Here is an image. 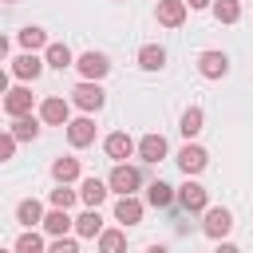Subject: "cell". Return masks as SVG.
<instances>
[{"label":"cell","instance_id":"30","mask_svg":"<svg viewBox=\"0 0 253 253\" xmlns=\"http://www.w3.org/2000/svg\"><path fill=\"white\" fill-rule=\"evenodd\" d=\"M16 253H43V241H40V233H36V229H28V233L16 241Z\"/></svg>","mask_w":253,"mask_h":253},{"label":"cell","instance_id":"35","mask_svg":"<svg viewBox=\"0 0 253 253\" xmlns=\"http://www.w3.org/2000/svg\"><path fill=\"white\" fill-rule=\"evenodd\" d=\"M150 253H170V249L166 245H150Z\"/></svg>","mask_w":253,"mask_h":253},{"label":"cell","instance_id":"9","mask_svg":"<svg viewBox=\"0 0 253 253\" xmlns=\"http://www.w3.org/2000/svg\"><path fill=\"white\" fill-rule=\"evenodd\" d=\"M186 20V0H158V24L178 28Z\"/></svg>","mask_w":253,"mask_h":253},{"label":"cell","instance_id":"12","mask_svg":"<svg viewBox=\"0 0 253 253\" xmlns=\"http://www.w3.org/2000/svg\"><path fill=\"white\" fill-rule=\"evenodd\" d=\"M178 166H182L186 174H202V170H206V150H202V146H182V150H178Z\"/></svg>","mask_w":253,"mask_h":253},{"label":"cell","instance_id":"24","mask_svg":"<svg viewBox=\"0 0 253 253\" xmlns=\"http://www.w3.org/2000/svg\"><path fill=\"white\" fill-rule=\"evenodd\" d=\"M12 134H16L20 142H28V138H36V134H40V123H36L32 115H20V119L12 123Z\"/></svg>","mask_w":253,"mask_h":253},{"label":"cell","instance_id":"28","mask_svg":"<svg viewBox=\"0 0 253 253\" xmlns=\"http://www.w3.org/2000/svg\"><path fill=\"white\" fill-rule=\"evenodd\" d=\"M178 130H182L186 138H194V134L202 130V107H190V111L182 115V126H178Z\"/></svg>","mask_w":253,"mask_h":253},{"label":"cell","instance_id":"18","mask_svg":"<svg viewBox=\"0 0 253 253\" xmlns=\"http://www.w3.org/2000/svg\"><path fill=\"white\" fill-rule=\"evenodd\" d=\"M79 198H83L91 210H99V202L107 198V186H103L99 178H83V186H79Z\"/></svg>","mask_w":253,"mask_h":253},{"label":"cell","instance_id":"10","mask_svg":"<svg viewBox=\"0 0 253 253\" xmlns=\"http://www.w3.org/2000/svg\"><path fill=\"white\" fill-rule=\"evenodd\" d=\"M4 111H8L12 119L28 115V111H32V91H28V87H16V91H8V95H4Z\"/></svg>","mask_w":253,"mask_h":253},{"label":"cell","instance_id":"16","mask_svg":"<svg viewBox=\"0 0 253 253\" xmlns=\"http://www.w3.org/2000/svg\"><path fill=\"white\" fill-rule=\"evenodd\" d=\"M16 217H20L28 229H32V225H43V206H40L36 198H24V202L16 206Z\"/></svg>","mask_w":253,"mask_h":253},{"label":"cell","instance_id":"1","mask_svg":"<svg viewBox=\"0 0 253 253\" xmlns=\"http://www.w3.org/2000/svg\"><path fill=\"white\" fill-rule=\"evenodd\" d=\"M138 182H142V178H138V170H134V166H126V162H119V166L111 170V182H107V186H111L115 194H134V190H138Z\"/></svg>","mask_w":253,"mask_h":253},{"label":"cell","instance_id":"17","mask_svg":"<svg viewBox=\"0 0 253 253\" xmlns=\"http://www.w3.org/2000/svg\"><path fill=\"white\" fill-rule=\"evenodd\" d=\"M75 233H79V237H99V233H103V217H99V210L79 213V217H75Z\"/></svg>","mask_w":253,"mask_h":253},{"label":"cell","instance_id":"34","mask_svg":"<svg viewBox=\"0 0 253 253\" xmlns=\"http://www.w3.org/2000/svg\"><path fill=\"white\" fill-rule=\"evenodd\" d=\"M190 8H210V0H186Z\"/></svg>","mask_w":253,"mask_h":253},{"label":"cell","instance_id":"5","mask_svg":"<svg viewBox=\"0 0 253 253\" xmlns=\"http://www.w3.org/2000/svg\"><path fill=\"white\" fill-rule=\"evenodd\" d=\"M198 71H202L206 79H221V75L229 71V59H225L221 51H202V55H198Z\"/></svg>","mask_w":253,"mask_h":253},{"label":"cell","instance_id":"33","mask_svg":"<svg viewBox=\"0 0 253 253\" xmlns=\"http://www.w3.org/2000/svg\"><path fill=\"white\" fill-rule=\"evenodd\" d=\"M213 253H241V249H237V245H229V241H221V245H217Z\"/></svg>","mask_w":253,"mask_h":253},{"label":"cell","instance_id":"6","mask_svg":"<svg viewBox=\"0 0 253 253\" xmlns=\"http://www.w3.org/2000/svg\"><path fill=\"white\" fill-rule=\"evenodd\" d=\"M115 217H119L123 225H138V221H142V202H138L134 194H123V198L115 202Z\"/></svg>","mask_w":253,"mask_h":253},{"label":"cell","instance_id":"26","mask_svg":"<svg viewBox=\"0 0 253 253\" xmlns=\"http://www.w3.org/2000/svg\"><path fill=\"white\" fill-rule=\"evenodd\" d=\"M47 63L59 67V71L71 67V47H67V43H47Z\"/></svg>","mask_w":253,"mask_h":253},{"label":"cell","instance_id":"20","mask_svg":"<svg viewBox=\"0 0 253 253\" xmlns=\"http://www.w3.org/2000/svg\"><path fill=\"white\" fill-rule=\"evenodd\" d=\"M166 63V51L158 47V43H146L142 51H138V67H146V71H158Z\"/></svg>","mask_w":253,"mask_h":253},{"label":"cell","instance_id":"7","mask_svg":"<svg viewBox=\"0 0 253 253\" xmlns=\"http://www.w3.org/2000/svg\"><path fill=\"white\" fill-rule=\"evenodd\" d=\"M202 229L210 233V237H225L229 229H233V217H229V210H206V221H202Z\"/></svg>","mask_w":253,"mask_h":253},{"label":"cell","instance_id":"2","mask_svg":"<svg viewBox=\"0 0 253 253\" xmlns=\"http://www.w3.org/2000/svg\"><path fill=\"white\" fill-rule=\"evenodd\" d=\"M71 99H75V107H83V111H99V107H103V87H99L95 79H87V83H79V87L71 91Z\"/></svg>","mask_w":253,"mask_h":253},{"label":"cell","instance_id":"32","mask_svg":"<svg viewBox=\"0 0 253 253\" xmlns=\"http://www.w3.org/2000/svg\"><path fill=\"white\" fill-rule=\"evenodd\" d=\"M16 142H20V138H16L12 130H8V134L0 138V158H12V150H16Z\"/></svg>","mask_w":253,"mask_h":253},{"label":"cell","instance_id":"29","mask_svg":"<svg viewBox=\"0 0 253 253\" xmlns=\"http://www.w3.org/2000/svg\"><path fill=\"white\" fill-rule=\"evenodd\" d=\"M51 206L55 210H71L75 206V190H67V182H59V190H51Z\"/></svg>","mask_w":253,"mask_h":253},{"label":"cell","instance_id":"3","mask_svg":"<svg viewBox=\"0 0 253 253\" xmlns=\"http://www.w3.org/2000/svg\"><path fill=\"white\" fill-rule=\"evenodd\" d=\"M75 67L83 71V79H103V75L111 71V63H107V55H103V51H83Z\"/></svg>","mask_w":253,"mask_h":253},{"label":"cell","instance_id":"14","mask_svg":"<svg viewBox=\"0 0 253 253\" xmlns=\"http://www.w3.org/2000/svg\"><path fill=\"white\" fill-rule=\"evenodd\" d=\"M138 154H142V162H162L166 158V138L162 134H146L138 142Z\"/></svg>","mask_w":253,"mask_h":253},{"label":"cell","instance_id":"31","mask_svg":"<svg viewBox=\"0 0 253 253\" xmlns=\"http://www.w3.org/2000/svg\"><path fill=\"white\" fill-rule=\"evenodd\" d=\"M47 253H79V245H75L71 237H55V241L47 245Z\"/></svg>","mask_w":253,"mask_h":253},{"label":"cell","instance_id":"13","mask_svg":"<svg viewBox=\"0 0 253 253\" xmlns=\"http://www.w3.org/2000/svg\"><path fill=\"white\" fill-rule=\"evenodd\" d=\"M178 202H182L190 213H202V210H206V190H202L198 182H186V186L178 190Z\"/></svg>","mask_w":253,"mask_h":253},{"label":"cell","instance_id":"19","mask_svg":"<svg viewBox=\"0 0 253 253\" xmlns=\"http://www.w3.org/2000/svg\"><path fill=\"white\" fill-rule=\"evenodd\" d=\"M71 225H75V221L67 217V210H51V213L43 217V229H47L51 237H63V233H67Z\"/></svg>","mask_w":253,"mask_h":253},{"label":"cell","instance_id":"25","mask_svg":"<svg viewBox=\"0 0 253 253\" xmlns=\"http://www.w3.org/2000/svg\"><path fill=\"white\" fill-rule=\"evenodd\" d=\"M213 16H217L221 24H237V20H241V4H237V0H217V4H213Z\"/></svg>","mask_w":253,"mask_h":253},{"label":"cell","instance_id":"27","mask_svg":"<svg viewBox=\"0 0 253 253\" xmlns=\"http://www.w3.org/2000/svg\"><path fill=\"white\" fill-rule=\"evenodd\" d=\"M20 43H24L28 51H36V47H47V32H43V28H24V32H20Z\"/></svg>","mask_w":253,"mask_h":253},{"label":"cell","instance_id":"21","mask_svg":"<svg viewBox=\"0 0 253 253\" xmlns=\"http://www.w3.org/2000/svg\"><path fill=\"white\" fill-rule=\"evenodd\" d=\"M51 174H55V182H75L79 178V158H55Z\"/></svg>","mask_w":253,"mask_h":253},{"label":"cell","instance_id":"15","mask_svg":"<svg viewBox=\"0 0 253 253\" xmlns=\"http://www.w3.org/2000/svg\"><path fill=\"white\" fill-rule=\"evenodd\" d=\"M12 71H16L20 79H36V75L43 71V59H36V51H28V55H16V59H12Z\"/></svg>","mask_w":253,"mask_h":253},{"label":"cell","instance_id":"36","mask_svg":"<svg viewBox=\"0 0 253 253\" xmlns=\"http://www.w3.org/2000/svg\"><path fill=\"white\" fill-rule=\"evenodd\" d=\"M8 4H16V0H8Z\"/></svg>","mask_w":253,"mask_h":253},{"label":"cell","instance_id":"22","mask_svg":"<svg viewBox=\"0 0 253 253\" xmlns=\"http://www.w3.org/2000/svg\"><path fill=\"white\" fill-rule=\"evenodd\" d=\"M146 202H150L154 210H166V206L174 202V190H170L166 182H150V190H146Z\"/></svg>","mask_w":253,"mask_h":253},{"label":"cell","instance_id":"4","mask_svg":"<svg viewBox=\"0 0 253 253\" xmlns=\"http://www.w3.org/2000/svg\"><path fill=\"white\" fill-rule=\"evenodd\" d=\"M67 115H71V107H67V99H59V95L43 99V107H40V119L51 123V126H67Z\"/></svg>","mask_w":253,"mask_h":253},{"label":"cell","instance_id":"23","mask_svg":"<svg viewBox=\"0 0 253 253\" xmlns=\"http://www.w3.org/2000/svg\"><path fill=\"white\" fill-rule=\"evenodd\" d=\"M99 253H126V237L119 229H103L99 233Z\"/></svg>","mask_w":253,"mask_h":253},{"label":"cell","instance_id":"11","mask_svg":"<svg viewBox=\"0 0 253 253\" xmlns=\"http://www.w3.org/2000/svg\"><path fill=\"white\" fill-rule=\"evenodd\" d=\"M67 138H71V146H91V142H95V123H91V119L67 123Z\"/></svg>","mask_w":253,"mask_h":253},{"label":"cell","instance_id":"8","mask_svg":"<svg viewBox=\"0 0 253 253\" xmlns=\"http://www.w3.org/2000/svg\"><path fill=\"white\" fill-rule=\"evenodd\" d=\"M103 150H107V158H115V162H123V158H130V154H134V142H130V134H123V130H115V134H107V142H103Z\"/></svg>","mask_w":253,"mask_h":253}]
</instances>
